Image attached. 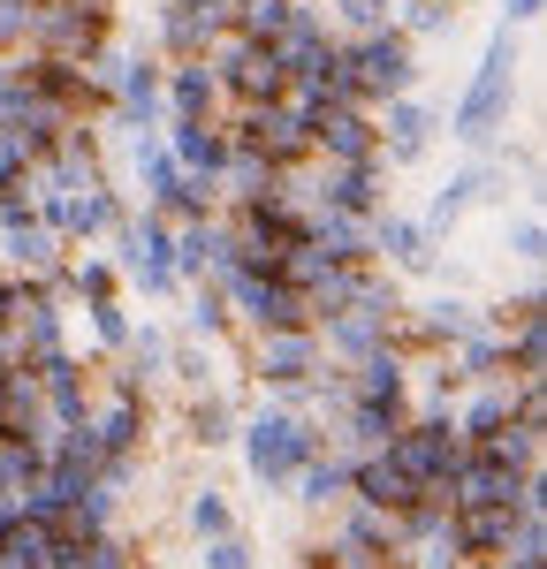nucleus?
Here are the masks:
<instances>
[{"label":"nucleus","instance_id":"nucleus-35","mask_svg":"<svg viewBox=\"0 0 547 569\" xmlns=\"http://www.w3.org/2000/svg\"><path fill=\"white\" fill-rule=\"evenodd\" d=\"M190 335H198V342L228 335V297H221V281H198V289H190Z\"/></svg>","mask_w":547,"mask_h":569},{"label":"nucleus","instance_id":"nucleus-31","mask_svg":"<svg viewBox=\"0 0 547 569\" xmlns=\"http://www.w3.org/2000/svg\"><path fill=\"white\" fill-rule=\"evenodd\" d=\"M190 440H198V448L236 440V402H228V395H190Z\"/></svg>","mask_w":547,"mask_h":569},{"label":"nucleus","instance_id":"nucleus-29","mask_svg":"<svg viewBox=\"0 0 547 569\" xmlns=\"http://www.w3.org/2000/svg\"><path fill=\"white\" fill-rule=\"evenodd\" d=\"M297 479H305V509H335V501H350V463H335V456H305L297 463Z\"/></svg>","mask_w":547,"mask_h":569},{"label":"nucleus","instance_id":"nucleus-40","mask_svg":"<svg viewBox=\"0 0 547 569\" xmlns=\"http://www.w3.org/2000/svg\"><path fill=\"white\" fill-rule=\"evenodd\" d=\"M540 243H547V236H540V220H533V213L509 228V251H517V266H540Z\"/></svg>","mask_w":547,"mask_h":569},{"label":"nucleus","instance_id":"nucleus-8","mask_svg":"<svg viewBox=\"0 0 547 569\" xmlns=\"http://www.w3.org/2000/svg\"><path fill=\"white\" fill-rule=\"evenodd\" d=\"M464 448H471V440L456 433V418H449V410L404 418V433L388 440V456H396V463H404V471H410L418 486H426V479H449L456 463H464Z\"/></svg>","mask_w":547,"mask_h":569},{"label":"nucleus","instance_id":"nucleus-27","mask_svg":"<svg viewBox=\"0 0 547 569\" xmlns=\"http://www.w3.org/2000/svg\"><path fill=\"white\" fill-rule=\"evenodd\" d=\"M350 395H372V402H404L410 395V357H396L388 342L380 350L358 357V380H350Z\"/></svg>","mask_w":547,"mask_h":569},{"label":"nucleus","instance_id":"nucleus-21","mask_svg":"<svg viewBox=\"0 0 547 569\" xmlns=\"http://www.w3.org/2000/svg\"><path fill=\"white\" fill-rule=\"evenodd\" d=\"M221 152H228V137H221L213 114H206V122L176 114V130H168V160H176L182 176H213V168H221Z\"/></svg>","mask_w":547,"mask_h":569},{"label":"nucleus","instance_id":"nucleus-42","mask_svg":"<svg viewBox=\"0 0 547 569\" xmlns=\"http://www.w3.org/2000/svg\"><path fill=\"white\" fill-rule=\"evenodd\" d=\"M8 311H16V281L0 273V327H8Z\"/></svg>","mask_w":547,"mask_h":569},{"label":"nucleus","instance_id":"nucleus-17","mask_svg":"<svg viewBox=\"0 0 547 569\" xmlns=\"http://www.w3.org/2000/svg\"><path fill=\"white\" fill-rule=\"evenodd\" d=\"M365 251L388 259V266H404V273H426V266H434V228L380 213V220H365Z\"/></svg>","mask_w":547,"mask_h":569},{"label":"nucleus","instance_id":"nucleus-43","mask_svg":"<svg viewBox=\"0 0 547 569\" xmlns=\"http://www.w3.org/2000/svg\"><path fill=\"white\" fill-rule=\"evenodd\" d=\"M479 569H495V562H479Z\"/></svg>","mask_w":547,"mask_h":569},{"label":"nucleus","instance_id":"nucleus-7","mask_svg":"<svg viewBox=\"0 0 547 569\" xmlns=\"http://www.w3.org/2000/svg\"><path fill=\"white\" fill-rule=\"evenodd\" d=\"M206 61H213V77H221V99L228 107H251V99H281V61H274V46L259 39H236V31H221V39L206 46Z\"/></svg>","mask_w":547,"mask_h":569},{"label":"nucleus","instance_id":"nucleus-2","mask_svg":"<svg viewBox=\"0 0 547 569\" xmlns=\"http://www.w3.org/2000/svg\"><path fill=\"white\" fill-rule=\"evenodd\" d=\"M410 84H418V46L404 31H365L358 46H342V99L380 107V99H396Z\"/></svg>","mask_w":547,"mask_h":569},{"label":"nucleus","instance_id":"nucleus-41","mask_svg":"<svg viewBox=\"0 0 547 569\" xmlns=\"http://www.w3.org/2000/svg\"><path fill=\"white\" fill-rule=\"evenodd\" d=\"M540 8H547V0H501V23L525 31V23H540Z\"/></svg>","mask_w":547,"mask_h":569},{"label":"nucleus","instance_id":"nucleus-12","mask_svg":"<svg viewBox=\"0 0 547 569\" xmlns=\"http://www.w3.org/2000/svg\"><path fill=\"white\" fill-rule=\"evenodd\" d=\"M251 372L267 380V388H305L319 372V335L312 327H274L251 342Z\"/></svg>","mask_w":547,"mask_h":569},{"label":"nucleus","instance_id":"nucleus-16","mask_svg":"<svg viewBox=\"0 0 547 569\" xmlns=\"http://www.w3.org/2000/svg\"><path fill=\"white\" fill-rule=\"evenodd\" d=\"M84 426H91V440H99V456H137V448H145V426H152V410H145V395L115 388L99 418L84 410Z\"/></svg>","mask_w":547,"mask_h":569},{"label":"nucleus","instance_id":"nucleus-26","mask_svg":"<svg viewBox=\"0 0 547 569\" xmlns=\"http://www.w3.org/2000/svg\"><path fill=\"white\" fill-rule=\"evenodd\" d=\"M342 410H350V418H342V433L358 440L365 456H372V448H388V440L404 433V402H372V395H350Z\"/></svg>","mask_w":547,"mask_h":569},{"label":"nucleus","instance_id":"nucleus-15","mask_svg":"<svg viewBox=\"0 0 547 569\" xmlns=\"http://www.w3.org/2000/svg\"><path fill=\"white\" fill-rule=\"evenodd\" d=\"M350 501H372V509H388V517H396V509L418 501V479H410L388 448H372L365 463H350Z\"/></svg>","mask_w":547,"mask_h":569},{"label":"nucleus","instance_id":"nucleus-20","mask_svg":"<svg viewBox=\"0 0 547 569\" xmlns=\"http://www.w3.org/2000/svg\"><path fill=\"white\" fill-rule=\"evenodd\" d=\"M335 547H342V562H350V555H365V562H396V555H404V547H396V517L372 509V501H358V509L342 517V539H335Z\"/></svg>","mask_w":547,"mask_h":569},{"label":"nucleus","instance_id":"nucleus-10","mask_svg":"<svg viewBox=\"0 0 547 569\" xmlns=\"http://www.w3.org/2000/svg\"><path fill=\"white\" fill-rule=\"evenodd\" d=\"M312 160H335V168H350V160H380L372 107H358V99L319 107V114H312Z\"/></svg>","mask_w":547,"mask_h":569},{"label":"nucleus","instance_id":"nucleus-6","mask_svg":"<svg viewBox=\"0 0 547 569\" xmlns=\"http://www.w3.org/2000/svg\"><path fill=\"white\" fill-rule=\"evenodd\" d=\"M236 144H251L274 168H305L312 160V122L289 99H251V107H236Z\"/></svg>","mask_w":547,"mask_h":569},{"label":"nucleus","instance_id":"nucleus-14","mask_svg":"<svg viewBox=\"0 0 547 569\" xmlns=\"http://www.w3.org/2000/svg\"><path fill=\"white\" fill-rule=\"evenodd\" d=\"M228 31V0H160V46L190 61V53H206V46Z\"/></svg>","mask_w":547,"mask_h":569},{"label":"nucleus","instance_id":"nucleus-36","mask_svg":"<svg viewBox=\"0 0 547 569\" xmlns=\"http://www.w3.org/2000/svg\"><path fill=\"white\" fill-rule=\"evenodd\" d=\"M91 335L107 342V350H122L137 327H130V311H122V297H91Z\"/></svg>","mask_w":547,"mask_h":569},{"label":"nucleus","instance_id":"nucleus-3","mask_svg":"<svg viewBox=\"0 0 547 569\" xmlns=\"http://www.w3.org/2000/svg\"><path fill=\"white\" fill-rule=\"evenodd\" d=\"M305 456H327V433H312L297 410H259L243 426V471L259 486H289Z\"/></svg>","mask_w":547,"mask_h":569},{"label":"nucleus","instance_id":"nucleus-22","mask_svg":"<svg viewBox=\"0 0 547 569\" xmlns=\"http://www.w3.org/2000/svg\"><path fill=\"white\" fill-rule=\"evenodd\" d=\"M509 501H456L449 509V525L456 539H464V555H479V562H495V547H501V531H509Z\"/></svg>","mask_w":547,"mask_h":569},{"label":"nucleus","instance_id":"nucleus-23","mask_svg":"<svg viewBox=\"0 0 547 569\" xmlns=\"http://www.w3.org/2000/svg\"><path fill=\"white\" fill-rule=\"evenodd\" d=\"M495 182H501V168H487V160H471V168H456V176L441 182V198H434V220H426V228H456V220L471 213L479 198H495Z\"/></svg>","mask_w":547,"mask_h":569},{"label":"nucleus","instance_id":"nucleus-39","mask_svg":"<svg viewBox=\"0 0 547 569\" xmlns=\"http://www.w3.org/2000/svg\"><path fill=\"white\" fill-rule=\"evenodd\" d=\"M335 8H342V23H358V31H380L396 0H335Z\"/></svg>","mask_w":547,"mask_h":569},{"label":"nucleus","instance_id":"nucleus-11","mask_svg":"<svg viewBox=\"0 0 547 569\" xmlns=\"http://www.w3.org/2000/svg\"><path fill=\"white\" fill-rule=\"evenodd\" d=\"M380 107H388V122H372V130H380V160H388V168H418V160L434 152V130H441V114H434L426 99H410V91L380 99Z\"/></svg>","mask_w":547,"mask_h":569},{"label":"nucleus","instance_id":"nucleus-38","mask_svg":"<svg viewBox=\"0 0 547 569\" xmlns=\"http://www.w3.org/2000/svg\"><path fill=\"white\" fill-rule=\"evenodd\" d=\"M206 569H251V547H243L236 531H213V539H206Z\"/></svg>","mask_w":547,"mask_h":569},{"label":"nucleus","instance_id":"nucleus-34","mask_svg":"<svg viewBox=\"0 0 547 569\" xmlns=\"http://www.w3.org/2000/svg\"><path fill=\"white\" fill-rule=\"evenodd\" d=\"M404 8V39H441L456 31V0H396Z\"/></svg>","mask_w":547,"mask_h":569},{"label":"nucleus","instance_id":"nucleus-18","mask_svg":"<svg viewBox=\"0 0 547 569\" xmlns=\"http://www.w3.org/2000/svg\"><path fill=\"white\" fill-rule=\"evenodd\" d=\"M236 266V251H228V228L221 220H182L176 236V281H213V273H228Z\"/></svg>","mask_w":547,"mask_h":569},{"label":"nucleus","instance_id":"nucleus-4","mask_svg":"<svg viewBox=\"0 0 547 569\" xmlns=\"http://www.w3.org/2000/svg\"><path fill=\"white\" fill-rule=\"evenodd\" d=\"M115 39V8H91V0H31V53L53 61H84L91 46Z\"/></svg>","mask_w":547,"mask_h":569},{"label":"nucleus","instance_id":"nucleus-19","mask_svg":"<svg viewBox=\"0 0 547 569\" xmlns=\"http://www.w3.org/2000/svg\"><path fill=\"white\" fill-rule=\"evenodd\" d=\"M160 99H168L176 114H190V122L221 114V77H213V61H206V53L176 61V69H168V84H160Z\"/></svg>","mask_w":547,"mask_h":569},{"label":"nucleus","instance_id":"nucleus-25","mask_svg":"<svg viewBox=\"0 0 547 569\" xmlns=\"http://www.w3.org/2000/svg\"><path fill=\"white\" fill-rule=\"evenodd\" d=\"M305 236H312L327 259H372L365 251V213H342V206H312L305 213Z\"/></svg>","mask_w":547,"mask_h":569},{"label":"nucleus","instance_id":"nucleus-30","mask_svg":"<svg viewBox=\"0 0 547 569\" xmlns=\"http://www.w3.org/2000/svg\"><path fill=\"white\" fill-rule=\"evenodd\" d=\"M509 410H517V388H479L464 410H449V418H456V433H464V440H487L495 426H509Z\"/></svg>","mask_w":547,"mask_h":569},{"label":"nucleus","instance_id":"nucleus-9","mask_svg":"<svg viewBox=\"0 0 547 569\" xmlns=\"http://www.w3.org/2000/svg\"><path fill=\"white\" fill-rule=\"evenodd\" d=\"M115 236H122V266H130L137 289H145V297H168V289H176V228H168V213L145 206V213L122 220Z\"/></svg>","mask_w":547,"mask_h":569},{"label":"nucleus","instance_id":"nucleus-24","mask_svg":"<svg viewBox=\"0 0 547 569\" xmlns=\"http://www.w3.org/2000/svg\"><path fill=\"white\" fill-rule=\"evenodd\" d=\"M319 206H342V213H380V160H350V168H335V176L319 182Z\"/></svg>","mask_w":547,"mask_h":569},{"label":"nucleus","instance_id":"nucleus-1","mask_svg":"<svg viewBox=\"0 0 547 569\" xmlns=\"http://www.w3.org/2000/svg\"><path fill=\"white\" fill-rule=\"evenodd\" d=\"M517 39H509V23H501L495 39H487V53H479V69H471V84H464V99H456V122L449 130L464 137V144H495V130H509V99H517Z\"/></svg>","mask_w":547,"mask_h":569},{"label":"nucleus","instance_id":"nucleus-33","mask_svg":"<svg viewBox=\"0 0 547 569\" xmlns=\"http://www.w3.org/2000/svg\"><path fill=\"white\" fill-rule=\"evenodd\" d=\"M182 517H190V531H198V539H213V531H236V509H228L221 486H190V509H182Z\"/></svg>","mask_w":547,"mask_h":569},{"label":"nucleus","instance_id":"nucleus-28","mask_svg":"<svg viewBox=\"0 0 547 569\" xmlns=\"http://www.w3.org/2000/svg\"><path fill=\"white\" fill-rule=\"evenodd\" d=\"M289 16H297V0H228V31L236 39H259V46L281 39Z\"/></svg>","mask_w":547,"mask_h":569},{"label":"nucleus","instance_id":"nucleus-13","mask_svg":"<svg viewBox=\"0 0 547 569\" xmlns=\"http://www.w3.org/2000/svg\"><path fill=\"white\" fill-rule=\"evenodd\" d=\"M0 259H8V281H53L61 273V236L39 213H23L0 228Z\"/></svg>","mask_w":547,"mask_h":569},{"label":"nucleus","instance_id":"nucleus-32","mask_svg":"<svg viewBox=\"0 0 547 569\" xmlns=\"http://www.w3.org/2000/svg\"><path fill=\"white\" fill-rule=\"evenodd\" d=\"M426 327H434V342H464V335L487 327V319H479L471 297H434V305H426Z\"/></svg>","mask_w":547,"mask_h":569},{"label":"nucleus","instance_id":"nucleus-37","mask_svg":"<svg viewBox=\"0 0 547 569\" xmlns=\"http://www.w3.org/2000/svg\"><path fill=\"white\" fill-rule=\"evenodd\" d=\"M168 372H182L190 395H213V357L198 350V342H190V350H168Z\"/></svg>","mask_w":547,"mask_h":569},{"label":"nucleus","instance_id":"nucleus-5","mask_svg":"<svg viewBox=\"0 0 547 569\" xmlns=\"http://www.w3.org/2000/svg\"><path fill=\"white\" fill-rule=\"evenodd\" d=\"M228 297V319H243L251 335H274V327H312L305 319V297L281 281V273H259V266H228V273H213Z\"/></svg>","mask_w":547,"mask_h":569}]
</instances>
